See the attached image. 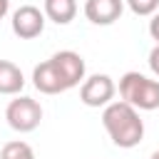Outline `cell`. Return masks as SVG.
<instances>
[{
	"instance_id": "1",
	"label": "cell",
	"mask_w": 159,
	"mask_h": 159,
	"mask_svg": "<svg viewBox=\"0 0 159 159\" xmlns=\"http://www.w3.org/2000/svg\"><path fill=\"white\" fill-rule=\"evenodd\" d=\"M102 124L109 134V139L119 149H132L144 139V122L139 117V109L127 104L124 99L109 102L102 112Z\"/></svg>"
},
{
	"instance_id": "2",
	"label": "cell",
	"mask_w": 159,
	"mask_h": 159,
	"mask_svg": "<svg viewBox=\"0 0 159 159\" xmlns=\"http://www.w3.org/2000/svg\"><path fill=\"white\" fill-rule=\"evenodd\" d=\"M119 97L134 109L152 112L159 107V80H149L142 72H124L119 80Z\"/></svg>"
},
{
	"instance_id": "3",
	"label": "cell",
	"mask_w": 159,
	"mask_h": 159,
	"mask_svg": "<svg viewBox=\"0 0 159 159\" xmlns=\"http://www.w3.org/2000/svg\"><path fill=\"white\" fill-rule=\"evenodd\" d=\"M5 119H7V124L15 132L27 134V132H32V129L40 127V122H42V107L32 97H17V99H12L7 104Z\"/></svg>"
},
{
	"instance_id": "4",
	"label": "cell",
	"mask_w": 159,
	"mask_h": 159,
	"mask_svg": "<svg viewBox=\"0 0 159 159\" xmlns=\"http://www.w3.org/2000/svg\"><path fill=\"white\" fill-rule=\"evenodd\" d=\"M117 92V84L109 75H92L82 80L80 87V102L87 107H107Z\"/></svg>"
},
{
	"instance_id": "5",
	"label": "cell",
	"mask_w": 159,
	"mask_h": 159,
	"mask_svg": "<svg viewBox=\"0 0 159 159\" xmlns=\"http://www.w3.org/2000/svg\"><path fill=\"white\" fill-rule=\"evenodd\" d=\"M10 25L20 40H32V37L42 35V30H45V12L35 5H20L12 12Z\"/></svg>"
},
{
	"instance_id": "6",
	"label": "cell",
	"mask_w": 159,
	"mask_h": 159,
	"mask_svg": "<svg viewBox=\"0 0 159 159\" xmlns=\"http://www.w3.org/2000/svg\"><path fill=\"white\" fill-rule=\"evenodd\" d=\"M50 60H52L55 67L60 70L67 89L77 87V84L84 80V60H82V55H77L75 50H60V52H55Z\"/></svg>"
},
{
	"instance_id": "7",
	"label": "cell",
	"mask_w": 159,
	"mask_h": 159,
	"mask_svg": "<svg viewBox=\"0 0 159 159\" xmlns=\"http://www.w3.org/2000/svg\"><path fill=\"white\" fill-rule=\"evenodd\" d=\"M124 0H84V17L92 25H112L122 17Z\"/></svg>"
},
{
	"instance_id": "8",
	"label": "cell",
	"mask_w": 159,
	"mask_h": 159,
	"mask_svg": "<svg viewBox=\"0 0 159 159\" xmlns=\"http://www.w3.org/2000/svg\"><path fill=\"white\" fill-rule=\"evenodd\" d=\"M32 84L42 94H60V92L67 89L65 80H62V75H60V70L55 67L52 60H45L40 65H35V70H32Z\"/></svg>"
},
{
	"instance_id": "9",
	"label": "cell",
	"mask_w": 159,
	"mask_h": 159,
	"mask_svg": "<svg viewBox=\"0 0 159 159\" xmlns=\"http://www.w3.org/2000/svg\"><path fill=\"white\" fill-rule=\"evenodd\" d=\"M22 87H25L22 70L10 60H0V94H20Z\"/></svg>"
},
{
	"instance_id": "10",
	"label": "cell",
	"mask_w": 159,
	"mask_h": 159,
	"mask_svg": "<svg viewBox=\"0 0 159 159\" xmlns=\"http://www.w3.org/2000/svg\"><path fill=\"white\" fill-rule=\"evenodd\" d=\"M42 12L55 25H70L77 15V0H45Z\"/></svg>"
},
{
	"instance_id": "11",
	"label": "cell",
	"mask_w": 159,
	"mask_h": 159,
	"mask_svg": "<svg viewBox=\"0 0 159 159\" xmlns=\"http://www.w3.org/2000/svg\"><path fill=\"white\" fill-rule=\"evenodd\" d=\"M0 159H35V152L27 142L15 139V142H7L0 149Z\"/></svg>"
},
{
	"instance_id": "12",
	"label": "cell",
	"mask_w": 159,
	"mask_h": 159,
	"mask_svg": "<svg viewBox=\"0 0 159 159\" xmlns=\"http://www.w3.org/2000/svg\"><path fill=\"white\" fill-rule=\"evenodd\" d=\"M124 2H127V7H129L134 15H139V17L154 15V12L159 10V0H124Z\"/></svg>"
},
{
	"instance_id": "13",
	"label": "cell",
	"mask_w": 159,
	"mask_h": 159,
	"mask_svg": "<svg viewBox=\"0 0 159 159\" xmlns=\"http://www.w3.org/2000/svg\"><path fill=\"white\" fill-rule=\"evenodd\" d=\"M149 70L159 77V42L152 47V52H149Z\"/></svg>"
},
{
	"instance_id": "14",
	"label": "cell",
	"mask_w": 159,
	"mask_h": 159,
	"mask_svg": "<svg viewBox=\"0 0 159 159\" xmlns=\"http://www.w3.org/2000/svg\"><path fill=\"white\" fill-rule=\"evenodd\" d=\"M149 35L159 42V12H154V15H152V20H149Z\"/></svg>"
},
{
	"instance_id": "15",
	"label": "cell",
	"mask_w": 159,
	"mask_h": 159,
	"mask_svg": "<svg viewBox=\"0 0 159 159\" xmlns=\"http://www.w3.org/2000/svg\"><path fill=\"white\" fill-rule=\"evenodd\" d=\"M7 10H10V0H0V20L7 15Z\"/></svg>"
},
{
	"instance_id": "16",
	"label": "cell",
	"mask_w": 159,
	"mask_h": 159,
	"mask_svg": "<svg viewBox=\"0 0 159 159\" xmlns=\"http://www.w3.org/2000/svg\"><path fill=\"white\" fill-rule=\"evenodd\" d=\"M149 159H159V149H157V152H154V154H152Z\"/></svg>"
}]
</instances>
